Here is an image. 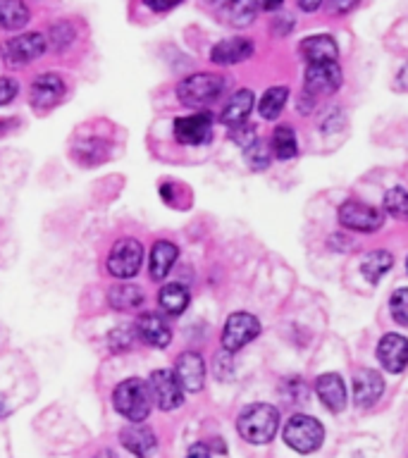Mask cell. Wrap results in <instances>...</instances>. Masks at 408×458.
Here are the masks:
<instances>
[{"label": "cell", "instance_id": "cell-9", "mask_svg": "<svg viewBox=\"0 0 408 458\" xmlns=\"http://www.w3.org/2000/svg\"><path fill=\"white\" fill-rule=\"evenodd\" d=\"M150 396L163 411H174L184 403V389L172 370H156L149 382Z\"/></svg>", "mask_w": 408, "mask_h": 458}, {"label": "cell", "instance_id": "cell-2", "mask_svg": "<svg viewBox=\"0 0 408 458\" xmlns=\"http://www.w3.org/2000/svg\"><path fill=\"white\" fill-rule=\"evenodd\" d=\"M113 403L117 413L124 415L127 420L141 422L149 418L150 408H153V396H150L149 385L143 379L132 377L117 385L113 394Z\"/></svg>", "mask_w": 408, "mask_h": 458}, {"label": "cell", "instance_id": "cell-27", "mask_svg": "<svg viewBox=\"0 0 408 458\" xmlns=\"http://www.w3.org/2000/svg\"><path fill=\"white\" fill-rule=\"evenodd\" d=\"M286 98H289V89L286 86H272V89L263 93V98L258 103V113L263 114L265 120H275L285 110Z\"/></svg>", "mask_w": 408, "mask_h": 458}, {"label": "cell", "instance_id": "cell-29", "mask_svg": "<svg viewBox=\"0 0 408 458\" xmlns=\"http://www.w3.org/2000/svg\"><path fill=\"white\" fill-rule=\"evenodd\" d=\"M272 153L279 160H289L299 153V143H296V134L292 127H277L272 131Z\"/></svg>", "mask_w": 408, "mask_h": 458}, {"label": "cell", "instance_id": "cell-6", "mask_svg": "<svg viewBox=\"0 0 408 458\" xmlns=\"http://www.w3.org/2000/svg\"><path fill=\"white\" fill-rule=\"evenodd\" d=\"M143 263V246L136 239H120L107 256V272L117 279L134 277Z\"/></svg>", "mask_w": 408, "mask_h": 458}, {"label": "cell", "instance_id": "cell-21", "mask_svg": "<svg viewBox=\"0 0 408 458\" xmlns=\"http://www.w3.org/2000/svg\"><path fill=\"white\" fill-rule=\"evenodd\" d=\"M215 3H217V13L229 27H249L256 20V0H215Z\"/></svg>", "mask_w": 408, "mask_h": 458}, {"label": "cell", "instance_id": "cell-25", "mask_svg": "<svg viewBox=\"0 0 408 458\" xmlns=\"http://www.w3.org/2000/svg\"><path fill=\"white\" fill-rule=\"evenodd\" d=\"M392 265H394V258L389 250H372V253H368V256L363 258L361 272H363V277L368 279L370 284H378L379 279L392 270Z\"/></svg>", "mask_w": 408, "mask_h": 458}, {"label": "cell", "instance_id": "cell-5", "mask_svg": "<svg viewBox=\"0 0 408 458\" xmlns=\"http://www.w3.org/2000/svg\"><path fill=\"white\" fill-rule=\"evenodd\" d=\"M46 48H48V38L43 34H36V31H29V34L7 38L0 53L10 67H24V64L34 63L36 57H41Z\"/></svg>", "mask_w": 408, "mask_h": 458}, {"label": "cell", "instance_id": "cell-4", "mask_svg": "<svg viewBox=\"0 0 408 458\" xmlns=\"http://www.w3.org/2000/svg\"><path fill=\"white\" fill-rule=\"evenodd\" d=\"M325 439V428L320 422L310 418V415L296 413L289 418L285 428V442L286 446H292L299 454H313L322 446Z\"/></svg>", "mask_w": 408, "mask_h": 458}, {"label": "cell", "instance_id": "cell-3", "mask_svg": "<svg viewBox=\"0 0 408 458\" xmlns=\"http://www.w3.org/2000/svg\"><path fill=\"white\" fill-rule=\"evenodd\" d=\"M225 79L220 74L199 72L179 81L177 96L186 107H208L225 93Z\"/></svg>", "mask_w": 408, "mask_h": 458}, {"label": "cell", "instance_id": "cell-19", "mask_svg": "<svg viewBox=\"0 0 408 458\" xmlns=\"http://www.w3.org/2000/svg\"><path fill=\"white\" fill-rule=\"evenodd\" d=\"M64 96V81L57 74L48 72V74H41L31 84V106L41 107V110H48L57 103V100Z\"/></svg>", "mask_w": 408, "mask_h": 458}, {"label": "cell", "instance_id": "cell-24", "mask_svg": "<svg viewBox=\"0 0 408 458\" xmlns=\"http://www.w3.org/2000/svg\"><path fill=\"white\" fill-rule=\"evenodd\" d=\"M29 7L24 0H0V27L7 31H20L29 24Z\"/></svg>", "mask_w": 408, "mask_h": 458}, {"label": "cell", "instance_id": "cell-31", "mask_svg": "<svg viewBox=\"0 0 408 458\" xmlns=\"http://www.w3.org/2000/svg\"><path fill=\"white\" fill-rule=\"evenodd\" d=\"M389 310H392L394 320L404 325V327H408V289H399V292L392 293Z\"/></svg>", "mask_w": 408, "mask_h": 458}, {"label": "cell", "instance_id": "cell-7", "mask_svg": "<svg viewBox=\"0 0 408 458\" xmlns=\"http://www.w3.org/2000/svg\"><path fill=\"white\" fill-rule=\"evenodd\" d=\"M258 335H260V322H258L256 315L232 313L225 322V329H222V346L229 353H234V351L253 342Z\"/></svg>", "mask_w": 408, "mask_h": 458}, {"label": "cell", "instance_id": "cell-8", "mask_svg": "<svg viewBox=\"0 0 408 458\" xmlns=\"http://www.w3.org/2000/svg\"><path fill=\"white\" fill-rule=\"evenodd\" d=\"M339 222L353 232H378L385 225V213L375 206H368L363 200H346L339 208Z\"/></svg>", "mask_w": 408, "mask_h": 458}, {"label": "cell", "instance_id": "cell-30", "mask_svg": "<svg viewBox=\"0 0 408 458\" xmlns=\"http://www.w3.org/2000/svg\"><path fill=\"white\" fill-rule=\"evenodd\" d=\"M385 210L396 220H408V191L401 186H394L385 193Z\"/></svg>", "mask_w": 408, "mask_h": 458}, {"label": "cell", "instance_id": "cell-17", "mask_svg": "<svg viewBox=\"0 0 408 458\" xmlns=\"http://www.w3.org/2000/svg\"><path fill=\"white\" fill-rule=\"evenodd\" d=\"M253 50H256V46H253L251 38L236 36V38H225V41L215 43L213 50H210V60L215 64H236L249 60L253 55Z\"/></svg>", "mask_w": 408, "mask_h": 458}, {"label": "cell", "instance_id": "cell-14", "mask_svg": "<svg viewBox=\"0 0 408 458\" xmlns=\"http://www.w3.org/2000/svg\"><path fill=\"white\" fill-rule=\"evenodd\" d=\"M174 375H177L179 385H182L184 392H200L203 382H206V363H203V358L199 353L186 351L174 363Z\"/></svg>", "mask_w": 408, "mask_h": 458}, {"label": "cell", "instance_id": "cell-44", "mask_svg": "<svg viewBox=\"0 0 408 458\" xmlns=\"http://www.w3.org/2000/svg\"><path fill=\"white\" fill-rule=\"evenodd\" d=\"M406 270H408V258H406Z\"/></svg>", "mask_w": 408, "mask_h": 458}, {"label": "cell", "instance_id": "cell-38", "mask_svg": "<svg viewBox=\"0 0 408 458\" xmlns=\"http://www.w3.org/2000/svg\"><path fill=\"white\" fill-rule=\"evenodd\" d=\"M146 3V7H150L153 13H167V10H172V7L177 5L179 0H143Z\"/></svg>", "mask_w": 408, "mask_h": 458}, {"label": "cell", "instance_id": "cell-35", "mask_svg": "<svg viewBox=\"0 0 408 458\" xmlns=\"http://www.w3.org/2000/svg\"><path fill=\"white\" fill-rule=\"evenodd\" d=\"M50 36H55V38H53V46H55V48H64L67 43L74 41V31H72V27L67 24V21H63V24L53 27Z\"/></svg>", "mask_w": 408, "mask_h": 458}, {"label": "cell", "instance_id": "cell-1", "mask_svg": "<svg viewBox=\"0 0 408 458\" xmlns=\"http://www.w3.org/2000/svg\"><path fill=\"white\" fill-rule=\"evenodd\" d=\"M239 435L251 444H268L279 429V411L270 403L246 406L236 420Z\"/></svg>", "mask_w": 408, "mask_h": 458}, {"label": "cell", "instance_id": "cell-40", "mask_svg": "<svg viewBox=\"0 0 408 458\" xmlns=\"http://www.w3.org/2000/svg\"><path fill=\"white\" fill-rule=\"evenodd\" d=\"M396 91H408V63L396 74Z\"/></svg>", "mask_w": 408, "mask_h": 458}, {"label": "cell", "instance_id": "cell-16", "mask_svg": "<svg viewBox=\"0 0 408 458\" xmlns=\"http://www.w3.org/2000/svg\"><path fill=\"white\" fill-rule=\"evenodd\" d=\"M315 392H318V399L322 401V406L332 411V413H342L346 408V385L335 372H325V375L315 379Z\"/></svg>", "mask_w": 408, "mask_h": 458}, {"label": "cell", "instance_id": "cell-13", "mask_svg": "<svg viewBox=\"0 0 408 458\" xmlns=\"http://www.w3.org/2000/svg\"><path fill=\"white\" fill-rule=\"evenodd\" d=\"M353 401L356 406L370 408L372 403H378L382 392H385V379L378 370H370V368H361V370L353 372Z\"/></svg>", "mask_w": 408, "mask_h": 458}, {"label": "cell", "instance_id": "cell-32", "mask_svg": "<svg viewBox=\"0 0 408 458\" xmlns=\"http://www.w3.org/2000/svg\"><path fill=\"white\" fill-rule=\"evenodd\" d=\"M232 141L236 143V146H242L243 150H249L251 146H256L260 139H258L256 134V127L253 124H239V127H232Z\"/></svg>", "mask_w": 408, "mask_h": 458}, {"label": "cell", "instance_id": "cell-36", "mask_svg": "<svg viewBox=\"0 0 408 458\" xmlns=\"http://www.w3.org/2000/svg\"><path fill=\"white\" fill-rule=\"evenodd\" d=\"M129 344H132V336H129L124 329H117V332L110 335V346H113V351L129 349Z\"/></svg>", "mask_w": 408, "mask_h": 458}, {"label": "cell", "instance_id": "cell-18", "mask_svg": "<svg viewBox=\"0 0 408 458\" xmlns=\"http://www.w3.org/2000/svg\"><path fill=\"white\" fill-rule=\"evenodd\" d=\"M136 335L141 336L143 342L156 349H165L172 342V329L157 313H143L136 320Z\"/></svg>", "mask_w": 408, "mask_h": 458}, {"label": "cell", "instance_id": "cell-26", "mask_svg": "<svg viewBox=\"0 0 408 458\" xmlns=\"http://www.w3.org/2000/svg\"><path fill=\"white\" fill-rule=\"evenodd\" d=\"M107 303L115 310H134L143 303V292L139 286L132 284H117L107 292Z\"/></svg>", "mask_w": 408, "mask_h": 458}, {"label": "cell", "instance_id": "cell-43", "mask_svg": "<svg viewBox=\"0 0 408 458\" xmlns=\"http://www.w3.org/2000/svg\"><path fill=\"white\" fill-rule=\"evenodd\" d=\"M96 458H117V456H115V454H113V451H100V454H98V456H96Z\"/></svg>", "mask_w": 408, "mask_h": 458}, {"label": "cell", "instance_id": "cell-34", "mask_svg": "<svg viewBox=\"0 0 408 458\" xmlns=\"http://www.w3.org/2000/svg\"><path fill=\"white\" fill-rule=\"evenodd\" d=\"M17 93H20V84L14 79L0 77V106H10Z\"/></svg>", "mask_w": 408, "mask_h": 458}, {"label": "cell", "instance_id": "cell-41", "mask_svg": "<svg viewBox=\"0 0 408 458\" xmlns=\"http://www.w3.org/2000/svg\"><path fill=\"white\" fill-rule=\"evenodd\" d=\"M301 10H306V13H315L318 7L322 5V0H299Z\"/></svg>", "mask_w": 408, "mask_h": 458}, {"label": "cell", "instance_id": "cell-15", "mask_svg": "<svg viewBox=\"0 0 408 458\" xmlns=\"http://www.w3.org/2000/svg\"><path fill=\"white\" fill-rule=\"evenodd\" d=\"M120 442L122 446H124L129 454H134L136 458H150L157 449L156 432L149 428H143L141 422H132L129 428L122 429Z\"/></svg>", "mask_w": 408, "mask_h": 458}, {"label": "cell", "instance_id": "cell-22", "mask_svg": "<svg viewBox=\"0 0 408 458\" xmlns=\"http://www.w3.org/2000/svg\"><path fill=\"white\" fill-rule=\"evenodd\" d=\"M253 103H256V98H253V91H251V89L236 91L234 96L227 100L225 110H222V124H227V127H239V124H243L246 117L251 114V110H253Z\"/></svg>", "mask_w": 408, "mask_h": 458}, {"label": "cell", "instance_id": "cell-11", "mask_svg": "<svg viewBox=\"0 0 408 458\" xmlns=\"http://www.w3.org/2000/svg\"><path fill=\"white\" fill-rule=\"evenodd\" d=\"M210 134H213V114L206 110L174 120V139L179 143L199 146V143H206Z\"/></svg>", "mask_w": 408, "mask_h": 458}, {"label": "cell", "instance_id": "cell-23", "mask_svg": "<svg viewBox=\"0 0 408 458\" xmlns=\"http://www.w3.org/2000/svg\"><path fill=\"white\" fill-rule=\"evenodd\" d=\"M179 249L170 242H157L153 243L150 250V277L153 279H165L172 272V265L177 263Z\"/></svg>", "mask_w": 408, "mask_h": 458}, {"label": "cell", "instance_id": "cell-42", "mask_svg": "<svg viewBox=\"0 0 408 458\" xmlns=\"http://www.w3.org/2000/svg\"><path fill=\"white\" fill-rule=\"evenodd\" d=\"M260 7H263V10H279V7H282V0H260Z\"/></svg>", "mask_w": 408, "mask_h": 458}, {"label": "cell", "instance_id": "cell-20", "mask_svg": "<svg viewBox=\"0 0 408 458\" xmlns=\"http://www.w3.org/2000/svg\"><path fill=\"white\" fill-rule=\"evenodd\" d=\"M301 55L306 57L308 64H320V63H336L339 48L336 41L327 34L308 36L301 41Z\"/></svg>", "mask_w": 408, "mask_h": 458}, {"label": "cell", "instance_id": "cell-12", "mask_svg": "<svg viewBox=\"0 0 408 458\" xmlns=\"http://www.w3.org/2000/svg\"><path fill=\"white\" fill-rule=\"evenodd\" d=\"M378 360L387 372H404L408 368V339L401 335H385L378 344Z\"/></svg>", "mask_w": 408, "mask_h": 458}, {"label": "cell", "instance_id": "cell-33", "mask_svg": "<svg viewBox=\"0 0 408 458\" xmlns=\"http://www.w3.org/2000/svg\"><path fill=\"white\" fill-rule=\"evenodd\" d=\"M246 160H249V165L253 170H265L268 163H270V156H268V150H265L263 143L258 141L256 146H251V148L246 150Z\"/></svg>", "mask_w": 408, "mask_h": 458}, {"label": "cell", "instance_id": "cell-37", "mask_svg": "<svg viewBox=\"0 0 408 458\" xmlns=\"http://www.w3.org/2000/svg\"><path fill=\"white\" fill-rule=\"evenodd\" d=\"M358 5V0H329V10L335 14H346Z\"/></svg>", "mask_w": 408, "mask_h": 458}, {"label": "cell", "instance_id": "cell-39", "mask_svg": "<svg viewBox=\"0 0 408 458\" xmlns=\"http://www.w3.org/2000/svg\"><path fill=\"white\" fill-rule=\"evenodd\" d=\"M210 456H213V451H210V446L203 442L193 444L191 449L186 451V458H210Z\"/></svg>", "mask_w": 408, "mask_h": 458}, {"label": "cell", "instance_id": "cell-10", "mask_svg": "<svg viewBox=\"0 0 408 458\" xmlns=\"http://www.w3.org/2000/svg\"><path fill=\"white\" fill-rule=\"evenodd\" d=\"M342 86V70L336 63L308 64L306 79H303V91L306 96H327Z\"/></svg>", "mask_w": 408, "mask_h": 458}, {"label": "cell", "instance_id": "cell-28", "mask_svg": "<svg viewBox=\"0 0 408 458\" xmlns=\"http://www.w3.org/2000/svg\"><path fill=\"white\" fill-rule=\"evenodd\" d=\"M157 301H160L165 313L182 315L186 310V306H189V292L182 284H167L160 289Z\"/></svg>", "mask_w": 408, "mask_h": 458}]
</instances>
